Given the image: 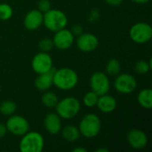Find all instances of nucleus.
Returning <instances> with one entry per match:
<instances>
[{
  "mask_svg": "<svg viewBox=\"0 0 152 152\" xmlns=\"http://www.w3.org/2000/svg\"><path fill=\"white\" fill-rule=\"evenodd\" d=\"M5 126L7 128V132L16 136H22L29 131L28 121L20 115L13 114L12 116H9Z\"/></svg>",
  "mask_w": 152,
  "mask_h": 152,
  "instance_id": "8",
  "label": "nucleus"
},
{
  "mask_svg": "<svg viewBox=\"0 0 152 152\" xmlns=\"http://www.w3.org/2000/svg\"><path fill=\"white\" fill-rule=\"evenodd\" d=\"M78 129L80 134L85 138H95L102 130L101 118L94 113L86 114L81 118L78 125Z\"/></svg>",
  "mask_w": 152,
  "mask_h": 152,
  "instance_id": "2",
  "label": "nucleus"
},
{
  "mask_svg": "<svg viewBox=\"0 0 152 152\" xmlns=\"http://www.w3.org/2000/svg\"><path fill=\"white\" fill-rule=\"evenodd\" d=\"M44 126L48 134L56 135L61 133L62 127L61 118L56 112H50L46 114L44 118Z\"/></svg>",
  "mask_w": 152,
  "mask_h": 152,
  "instance_id": "15",
  "label": "nucleus"
},
{
  "mask_svg": "<svg viewBox=\"0 0 152 152\" xmlns=\"http://www.w3.org/2000/svg\"><path fill=\"white\" fill-rule=\"evenodd\" d=\"M41 102L43 103L44 106H45L46 108H55V106L57 105L59 99L58 96L53 93V92H45L41 98Z\"/></svg>",
  "mask_w": 152,
  "mask_h": 152,
  "instance_id": "21",
  "label": "nucleus"
},
{
  "mask_svg": "<svg viewBox=\"0 0 152 152\" xmlns=\"http://www.w3.org/2000/svg\"><path fill=\"white\" fill-rule=\"evenodd\" d=\"M96 106L99 110L103 113H111L117 109L118 102L115 97L106 94L99 96Z\"/></svg>",
  "mask_w": 152,
  "mask_h": 152,
  "instance_id": "16",
  "label": "nucleus"
},
{
  "mask_svg": "<svg viewBox=\"0 0 152 152\" xmlns=\"http://www.w3.org/2000/svg\"><path fill=\"white\" fill-rule=\"evenodd\" d=\"M54 33L55 34L53 38L54 47L60 50H67L73 45L75 41V36L69 29L64 28Z\"/></svg>",
  "mask_w": 152,
  "mask_h": 152,
  "instance_id": "11",
  "label": "nucleus"
},
{
  "mask_svg": "<svg viewBox=\"0 0 152 152\" xmlns=\"http://www.w3.org/2000/svg\"><path fill=\"white\" fill-rule=\"evenodd\" d=\"M77 48L84 53H91L97 49L99 45L98 37L92 33H82L77 38Z\"/></svg>",
  "mask_w": 152,
  "mask_h": 152,
  "instance_id": "12",
  "label": "nucleus"
},
{
  "mask_svg": "<svg viewBox=\"0 0 152 152\" xmlns=\"http://www.w3.org/2000/svg\"><path fill=\"white\" fill-rule=\"evenodd\" d=\"M17 105L12 101H4L0 104V113L4 116H12L15 113Z\"/></svg>",
  "mask_w": 152,
  "mask_h": 152,
  "instance_id": "22",
  "label": "nucleus"
},
{
  "mask_svg": "<svg viewBox=\"0 0 152 152\" xmlns=\"http://www.w3.org/2000/svg\"><path fill=\"white\" fill-rule=\"evenodd\" d=\"M151 0H133V2H134L135 4H145L147 3H149Z\"/></svg>",
  "mask_w": 152,
  "mask_h": 152,
  "instance_id": "32",
  "label": "nucleus"
},
{
  "mask_svg": "<svg viewBox=\"0 0 152 152\" xmlns=\"http://www.w3.org/2000/svg\"><path fill=\"white\" fill-rule=\"evenodd\" d=\"M99 19V12L97 10H93L89 13V20L91 21H95Z\"/></svg>",
  "mask_w": 152,
  "mask_h": 152,
  "instance_id": "29",
  "label": "nucleus"
},
{
  "mask_svg": "<svg viewBox=\"0 0 152 152\" xmlns=\"http://www.w3.org/2000/svg\"><path fill=\"white\" fill-rule=\"evenodd\" d=\"M151 69V61H146L143 60H141L137 61L134 65V70L139 75H144L147 74Z\"/></svg>",
  "mask_w": 152,
  "mask_h": 152,
  "instance_id": "24",
  "label": "nucleus"
},
{
  "mask_svg": "<svg viewBox=\"0 0 152 152\" xmlns=\"http://www.w3.org/2000/svg\"><path fill=\"white\" fill-rule=\"evenodd\" d=\"M44 13L41 12L38 9L29 11L24 17V26L28 30L33 31L37 29L43 25Z\"/></svg>",
  "mask_w": 152,
  "mask_h": 152,
  "instance_id": "14",
  "label": "nucleus"
},
{
  "mask_svg": "<svg viewBox=\"0 0 152 152\" xmlns=\"http://www.w3.org/2000/svg\"><path fill=\"white\" fill-rule=\"evenodd\" d=\"M104 1L111 6H118L123 2V0H104Z\"/></svg>",
  "mask_w": 152,
  "mask_h": 152,
  "instance_id": "31",
  "label": "nucleus"
},
{
  "mask_svg": "<svg viewBox=\"0 0 152 152\" xmlns=\"http://www.w3.org/2000/svg\"><path fill=\"white\" fill-rule=\"evenodd\" d=\"M13 14V10L12 6L8 4H0V20H8L12 18Z\"/></svg>",
  "mask_w": 152,
  "mask_h": 152,
  "instance_id": "25",
  "label": "nucleus"
},
{
  "mask_svg": "<svg viewBox=\"0 0 152 152\" xmlns=\"http://www.w3.org/2000/svg\"><path fill=\"white\" fill-rule=\"evenodd\" d=\"M43 24L48 30L56 32L66 28L68 24V17L62 11L51 8L44 13Z\"/></svg>",
  "mask_w": 152,
  "mask_h": 152,
  "instance_id": "5",
  "label": "nucleus"
},
{
  "mask_svg": "<svg viewBox=\"0 0 152 152\" xmlns=\"http://www.w3.org/2000/svg\"><path fill=\"white\" fill-rule=\"evenodd\" d=\"M72 151L73 152H86L87 151H86V149H84V148L77 147V148H75V149H73V150H72Z\"/></svg>",
  "mask_w": 152,
  "mask_h": 152,
  "instance_id": "33",
  "label": "nucleus"
},
{
  "mask_svg": "<svg viewBox=\"0 0 152 152\" xmlns=\"http://www.w3.org/2000/svg\"><path fill=\"white\" fill-rule=\"evenodd\" d=\"M137 101L139 104L146 109L151 110L152 108V90L151 88H144L140 91L137 96Z\"/></svg>",
  "mask_w": 152,
  "mask_h": 152,
  "instance_id": "19",
  "label": "nucleus"
},
{
  "mask_svg": "<svg viewBox=\"0 0 152 152\" xmlns=\"http://www.w3.org/2000/svg\"><path fill=\"white\" fill-rule=\"evenodd\" d=\"M31 68L37 74L45 73L53 69V58L48 53L40 52L33 57Z\"/></svg>",
  "mask_w": 152,
  "mask_h": 152,
  "instance_id": "10",
  "label": "nucleus"
},
{
  "mask_svg": "<svg viewBox=\"0 0 152 152\" xmlns=\"http://www.w3.org/2000/svg\"><path fill=\"white\" fill-rule=\"evenodd\" d=\"M53 85L62 91L74 89L78 83L77 73L70 68H61L55 69L53 78Z\"/></svg>",
  "mask_w": 152,
  "mask_h": 152,
  "instance_id": "1",
  "label": "nucleus"
},
{
  "mask_svg": "<svg viewBox=\"0 0 152 152\" xmlns=\"http://www.w3.org/2000/svg\"><path fill=\"white\" fill-rule=\"evenodd\" d=\"M54 71H55V69L53 68L51 70H49V71H47L45 73L38 74L37 78L35 79V86H36V88L37 90L43 91V92H45V91L49 90L52 87V86L53 85V78Z\"/></svg>",
  "mask_w": 152,
  "mask_h": 152,
  "instance_id": "17",
  "label": "nucleus"
},
{
  "mask_svg": "<svg viewBox=\"0 0 152 152\" xmlns=\"http://www.w3.org/2000/svg\"><path fill=\"white\" fill-rule=\"evenodd\" d=\"M114 88L120 94H129L134 93L137 88L136 78L129 73H119L116 76Z\"/></svg>",
  "mask_w": 152,
  "mask_h": 152,
  "instance_id": "7",
  "label": "nucleus"
},
{
  "mask_svg": "<svg viewBox=\"0 0 152 152\" xmlns=\"http://www.w3.org/2000/svg\"><path fill=\"white\" fill-rule=\"evenodd\" d=\"M0 92H1V86H0Z\"/></svg>",
  "mask_w": 152,
  "mask_h": 152,
  "instance_id": "35",
  "label": "nucleus"
},
{
  "mask_svg": "<svg viewBox=\"0 0 152 152\" xmlns=\"http://www.w3.org/2000/svg\"><path fill=\"white\" fill-rule=\"evenodd\" d=\"M45 148L43 135L36 131H28L22 135L19 149L21 152H42Z\"/></svg>",
  "mask_w": 152,
  "mask_h": 152,
  "instance_id": "4",
  "label": "nucleus"
},
{
  "mask_svg": "<svg viewBox=\"0 0 152 152\" xmlns=\"http://www.w3.org/2000/svg\"><path fill=\"white\" fill-rule=\"evenodd\" d=\"M81 110L80 102L75 97H66L59 101L55 106L56 113L61 119L69 120L76 118Z\"/></svg>",
  "mask_w": 152,
  "mask_h": 152,
  "instance_id": "3",
  "label": "nucleus"
},
{
  "mask_svg": "<svg viewBox=\"0 0 152 152\" xmlns=\"http://www.w3.org/2000/svg\"><path fill=\"white\" fill-rule=\"evenodd\" d=\"M6 134H7V128L5 124L0 123V139L4 138L6 135Z\"/></svg>",
  "mask_w": 152,
  "mask_h": 152,
  "instance_id": "30",
  "label": "nucleus"
},
{
  "mask_svg": "<svg viewBox=\"0 0 152 152\" xmlns=\"http://www.w3.org/2000/svg\"><path fill=\"white\" fill-rule=\"evenodd\" d=\"M90 86L92 91L99 96L109 93L110 89V82L109 76L102 71L94 72L90 78Z\"/></svg>",
  "mask_w": 152,
  "mask_h": 152,
  "instance_id": "9",
  "label": "nucleus"
},
{
  "mask_svg": "<svg viewBox=\"0 0 152 152\" xmlns=\"http://www.w3.org/2000/svg\"><path fill=\"white\" fill-rule=\"evenodd\" d=\"M128 144L134 150L144 149L149 142L147 134L140 129H132L127 134Z\"/></svg>",
  "mask_w": 152,
  "mask_h": 152,
  "instance_id": "13",
  "label": "nucleus"
},
{
  "mask_svg": "<svg viewBox=\"0 0 152 152\" xmlns=\"http://www.w3.org/2000/svg\"><path fill=\"white\" fill-rule=\"evenodd\" d=\"M61 133L62 138L70 142L77 141L81 136L78 127L72 126V125H69V126H66L65 127L61 128Z\"/></svg>",
  "mask_w": 152,
  "mask_h": 152,
  "instance_id": "18",
  "label": "nucleus"
},
{
  "mask_svg": "<svg viewBox=\"0 0 152 152\" xmlns=\"http://www.w3.org/2000/svg\"><path fill=\"white\" fill-rule=\"evenodd\" d=\"M98 98H99V95L95 94L94 91L87 92L83 97V103L87 108L95 107L98 102Z\"/></svg>",
  "mask_w": 152,
  "mask_h": 152,
  "instance_id": "23",
  "label": "nucleus"
},
{
  "mask_svg": "<svg viewBox=\"0 0 152 152\" xmlns=\"http://www.w3.org/2000/svg\"><path fill=\"white\" fill-rule=\"evenodd\" d=\"M70 31L73 33L74 36H79L83 33V28L79 24H75L72 26Z\"/></svg>",
  "mask_w": 152,
  "mask_h": 152,
  "instance_id": "28",
  "label": "nucleus"
},
{
  "mask_svg": "<svg viewBox=\"0 0 152 152\" xmlns=\"http://www.w3.org/2000/svg\"><path fill=\"white\" fill-rule=\"evenodd\" d=\"M129 36L136 44L148 43L152 38V27L147 22H137L131 27Z\"/></svg>",
  "mask_w": 152,
  "mask_h": 152,
  "instance_id": "6",
  "label": "nucleus"
},
{
  "mask_svg": "<svg viewBox=\"0 0 152 152\" xmlns=\"http://www.w3.org/2000/svg\"><path fill=\"white\" fill-rule=\"evenodd\" d=\"M95 151L96 152H108L109 151V150H108V149H102V148H101V149H98V150H96Z\"/></svg>",
  "mask_w": 152,
  "mask_h": 152,
  "instance_id": "34",
  "label": "nucleus"
},
{
  "mask_svg": "<svg viewBox=\"0 0 152 152\" xmlns=\"http://www.w3.org/2000/svg\"><path fill=\"white\" fill-rule=\"evenodd\" d=\"M51 8H52V4L49 0H39L37 3V9L43 13L46 12Z\"/></svg>",
  "mask_w": 152,
  "mask_h": 152,
  "instance_id": "27",
  "label": "nucleus"
},
{
  "mask_svg": "<svg viewBox=\"0 0 152 152\" xmlns=\"http://www.w3.org/2000/svg\"><path fill=\"white\" fill-rule=\"evenodd\" d=\"M54 47L53 45V39L49 38V37H45L43 39H41L38 43V48L41 52L44 53H48L50 52L53 48Z\"/></svg>",
  "mask_w": 152,
  "mask_h": 152,
  "instance_id": "26",
  "label": "nucleus"
},
{
  "mask_svg": "<svg viewBox=\"0 0 152 152\" xmlns=\"http://www.w3.org/2000/svg\"><path fill=\"white\" fill-rule=\"evenodd\" d=\"M106 74L110 77H116L120 73L121 64L118 60L112 58L108 61L106 64Z\"/></svg>",
  "mask_w": 152,
  "mask_h": 152,
  "instance_id": "20",
  "label": "nucleus"
}]
</instances>
